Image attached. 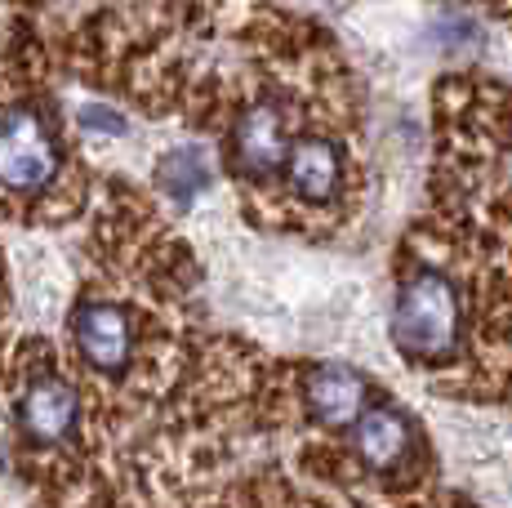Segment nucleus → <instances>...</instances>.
I'll return each instance as SVG.
<instances>
[{"instance_id": "6", "label": "nucleus", "mask_w": 512, "mask_h": 508, "mask_svg": "<svg viewBox=\"0 0 512 508\" xmlns=\"http://www.w3.org/2000/svg\"><path fill=\"white\" fill-rule=\"evenodd\" d=\"M294 397H299L308 428L326 437H343L370 402V379L357 366H343V361H317V366L294 370Z\"/></svg>"}, {"instance_id": "7", "label": "nucleus", "mask_w": 512, "mask_h": 508, "mask_svg": "<svg viewBox=\"0 0 512 508\" xmlns=\"http://www.w3.org/2000/svg\"><path fill=\"white\" fill-rule=\"evenodd\" d=\"M156 192H161L165 201L174 205H187L192 197H201V192H210L214 183V161L205 156L201 148H174L165 152L161 161H156Z\"/></svg>"}, {"instance_id": "5", "label": "nucleus", "mask_w": 512, "mask_h": 508, "mask_svg": "<svg viewBox=\"0 0 512 508\" xmlns=\"http://www.w3.org/2000/svg\"><path fill=\"white\" fill-rule=\"evenodd\" d=\"M343 451L361 473V482H415L423 473V428L406 406L370 397L366 410L343 433Z\"/></svg>"}, {"instance_id": "2", "label": "nucleus", "mask_w": 512, "mask_h": 508, "mask_svg": "<svg viewBox=\"0 0 512 508\" xmlns=\"http://www.w3.org/2000/svg\"><path fill=\"white\" fill-rule=\"evenodd\" d=\"M0 384L9 388L14 446L27 482H41L49 500H85V393L63 348L45 335H14L5 348Z\"/></svg>"}, {"instance_id": "3", "label": "nucleus", "mask_w": 512, "mask_h": 508, "mask_svg": "<svg viewBox=\"0 0 512 508\" xmlns=\"http://www.w3.org/2000/svg\"><path fill=\"white\" fill-rule=\"evenodd\" d=\"M464 321V290L441 263H401L397 299H392V344L410 366L455 370L459 357H464Z\"/></svg>"}, {"instance_id": "4", "label": "nucleus", "mask_w": 512, "mask_h": 508, "mask_svg": "<svg viewBox=\"0 0 512 508\" xmlns=\"http://www.w3.org/2000/svg\"><path fill=\"white\" fill-rule=\"evenodd\" d=\"M357 197V161L339 125H312L290 143L272 205V228H317L339 223Z\"/></svg>"}, {"instance_id": "1", "label": "nucleus", "mask_w": 512, "mask_h": 508, "mask_svg": "<svg viewBox=\"0 0 512 508\" xmlns=\"http://www.w3.org/2000/svg\"><path fill=\"white\" fill-rule=\"evenodd\" d=\"M49 81L54 72H27L0 85V219L23 228L85 219L98 188L67 143Z\"/></svg>"}]
</instances>
